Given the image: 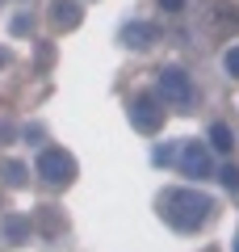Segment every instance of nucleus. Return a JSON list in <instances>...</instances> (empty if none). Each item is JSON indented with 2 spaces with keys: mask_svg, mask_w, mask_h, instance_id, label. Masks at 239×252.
<instances>
[{
  "mask_svg": "<svg viewBox=\"0 0 239 252\" xmlns=\"http://www.w3.org/2000/svg\"><path fill=\"white\" fill-rule=\"evenodd\" d=\"M159 215L168 219V227H177V231H197L214 215V202L206 193H197V189H168L159 198Z\"/></svg>",
  "mask_w": 239,
  "mask_h": 252,
  "instance_id": "obj_1",
  "label": "nucleus"
},
{
  "mask_svg": "<svg viewBox=\"0 0 239 252\" xmlns=\"http://www.w3.org/2000/svg\"><path fill=\"white\" fill-rule=\"evenodd\" d=\"M130 126L143 130V135H155L159 126H164V109H159L155 93H134L130 97Z\"/></svg>",
  "mask_w": 239,
  "mask_h": 252,
  "instance_id": "obj_2",
  "label": "nucleus"
},
{
  "mask_svg": "<svg viewBox=\"0 0 239 252\" xmlns=\"http://www.w3.org/2000/svg\"><path fill=\"white\" fill-rule=\"evenodd\" d=\"M38 177H42L46 185H67V181L76 177V160H71L63 147H46V152L38 156Z\"/></svg>",
  "mask_w": 239,
  "mask_h": 252,
  "instance_id": "obj_3",
  "label": "nucleus"
},
{
  "mask_svg": "<svg viewBox=\"0 0 239 252\" xmlns=\"http://www.w3.org/2000/svg\"><path fill=\"white\" fill-rule=\"evenodd\" d=\"M177 164H180V172H185V177H193V181L210 177V168H214V160H210V147H206V143H180Z\"/></svg>",
  "mask_w": 239,
  "mask_h": 252,
  "instance_id": "obj_4",
  "label": "nucleus"
},
{
  "mask_svg": "<svg viewBox=\"0 0 239 252\" xmlns=\"http://www.w3.org/2000/svg\"><path fill=\"white\" fill-rule=\"evenodd\" d=\"M159 93H164V101H177V105H189L193 101V84H189V76L180 72V67H159Z\"/></svg>",
  "mask_w": 239,
  "mask_h": 252,
  "instance_id": "obj_5",
  "label": "nucleus"
},
{
  "mask_svg": "<svg viewBox=\"0 0 239 252\" xmlns=\"http://www.w3.org/2000/svg\"><path fill=\"white\" fill-rule=\"evenodd\" d=\"M80 17H84V9H80V0H55L51 4V21L63 30H76Z\"/></svg>",
  "mask_w": 239,
  "mask_h": 252,
  "instance_id": "obj_6",
  "label": "nucleus"
},
{
  "mask_svg": "<svg viewBox=\"0 0 239 252\" xmlns=\"http://www.w3.org/2000/svg\"><path fill=\"white\" fill-rule=\"evenodd\" d=\"M122 42L134 46V51H143V46L155 42V26H147V21H130V26H122Z\"/></svg>",
  "mask_w": 239,
  "mask_h": 252,
  "instance_id": "obj_7",
  "label": "nucleus"
},
{
  "mask_svg": "<svg viewBox=\"0 0 239 252\" xmlns=\"http://www.w3.org/2000/svg\"><path fill=\"white\" fill-rule=\"evenodd\" d=\"M210 147H214V152H231V147H235L231 126H222V122H214V126H210Z\"/></svg>",
  "mask_w": 239,
  "mask_h": 252,
  "instance_id": "obj_8",
  "label": "nucleus"
},
{
  "mask_svg": "<svg viewBox=\"0 0 239 252\" xmlns=\"http://www.w3.org/2000/svg\"><path fill=\"white\" fill-rule=\"evenodd\" d=\"M4 235H9V240H26L30 235V219H21V215L4 219Z\"/></svg>",
  "mask_w": 239,
  "mask_h": 252,
  "instance_id": "obj_9",
  "label": "nucleus"
},
{
  "mask_svg": "<svg viewBox=\"0 0 239 252\" xmlns=\"http://www.w3.org/2000/svg\"><path fill=\"white\" fill-rule=\"evenodd\" d=\"M222 67H227V76H235V80H239V42L222 55Z\"/></svg>",
  "mask_w": 239,
  "mask_h": 252,
  "instance_id": "obj_10",
  "label": "nucleus"
},
{
  "mask_svg": "<svg viewBox=\"0 0 239 252\" xmlns=\"http://www.w3.org/2000/svg\"><path fill=\"white\" fill-rule=\"evenodd\" d=\"M4 181L9 185H26V164H4Z\"/></svg>",
  "mask_w": 239,
  "mask_h": 252,
  "instance_id": "obj_11",
  "label": "nucleus"
},
{
  "mask_svg": "<svg viewBox=\"0 0 239 252\" xmlns=\"http://www.w3.org/2000/svg\"><path fill=\"white\" fill-rule=\"evenodd\" d=\"M222 185H227L231 193H239V168H235V164H227V168H222Z\"/></svg>",
  "mask_w": 239,
  "mask_h": 252,
  "instance_id": "obj_12",
  "label": "nucleus"
},
{
  "mask_svg": "<svg viewBox=\"0 0 239 252\" xmlns=\"http://www.w3.org/2000/svg\"><path fill=\"white\" fill-rule=\"evenodd\" d=\"M30 30H34L30 17H13V34H30Z\"/></svg>",
  "mask_w": 239,
  "mask_h": 252,
  "instance_id": "obj_13",
  "label": "nucleus"
},
{
  "mask_svg": "<svg viewBox=\"0 0 239 252\" xmlns=\"http://www.w3.org/2000/svg\"><path fill=\"white\" fill-rule=\"evenodd\" d=\"M159 9H164V13H180V9H185V0H159Z\"/></svg>",
  "mask_w": 239,
  "mask_h": 252,
  "instance_id": "obj_14",
  "label": "nucleus"
},
{
  "mask_svg": "<svg viewBox=\"0 0 239 252\" xmlns=\"http://www.w3.org/2000/svg\"><path fill=\"white\" fill-rule=\"evenodd\" d=\"M4 63H9V51H0V67H4Z\"/></svg>",
  "mask_w": 239,
  "mask_h": 252,
  "instance_id": "obj_15",
  "label": "nucleus"
},
{
  "mask_svg": "<svg viewBox=\"0 0 239 252\" xmlns=\"http://www.w3.org/2000/svg\"><path fill=\"white\" fill-rule=\"evenodd\" d=\"M235 252H239V235H235Z\"/></svg>",
  "mask_w": 239,
  "mask_h": 252,
  "instance_id": "obj_16",
  "label": "nucleus"
}]
</instances>
